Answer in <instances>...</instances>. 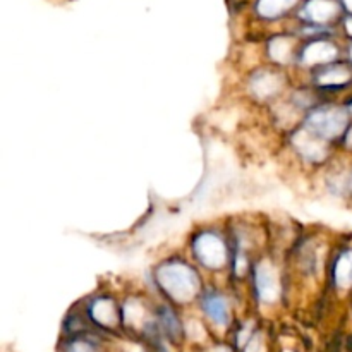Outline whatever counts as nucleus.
Instances as JSON below:
<instances>
[{
	"mask_svg": "<svg viewBox=\"0 0 352 352\" xmlns=\"http://www.w3.org/2000/svg\"><path fill=\"white\" fill-rule=\"evenodd\" d=\"M347 117L342 110L336 107H323V109L315 110L306 120V129L311 131L322 140H333L340 136L346 129Z\"/></svg>",
	"mask_w": 352,
	"mask_h": 352,
	"instance_id": "2",
	"label": "nucleus"
},
{
	"mask_svg": "<svg viewBox=\"0 0 352 352\" xmlns=\"http://www.w3.org/2000/svg\"><path fill=\"white\" fill-rule=\"evenodd\" d=\"M158 282L162 289L179 302H188L198 291V277L195 270L181 261H170L158 270Z\"/></svg>",
	"mask_w": 352,
	"mask_h": 352,
	"instance_id": "1",
	"label": "nucleus"
},
{
	"mask_svg": "<svg viewBox=\"0 0 352 352\" xmlns=\"http://www.w3.org/2000/svg\"><path fill=\"white\" fill-rule=\"evenodd\" d=\"M160 320H162V325H164V330L168 333V336H172V337L177 336V333H179V323H177V320H175L174 313H172L170 309H167V308L162 309Z\"/></svg>",
	"mask_w": 352,
	"mask_h": 352,
	"instance_id": "11",
	"label": "nucleus"
},
{
	"mask_svg": "<svg viewBox=\"0 0 352 352\" xmlns=\"http://www.w3.org/2000/svg\"><path fill=\"white\" fill-rule=\"evenodd\" d=\"M346 28H347V31H349V34H352V17H349V19H347Z\"/></svg>",
	"mask_w": 352,
	"mask_h": 352,
	"instance_id": "13",
	"label": "nucleus"
},
{
	"mask_svg": "<svg viewBox=\"0 0 352 352\" xmlns=\"http://www.w3.org/2000/svg\"><path fill=\"white\" fill-rule=\"evenodd\" d=\"M333 277H336L337 285H340V287L352 285V251H347L337 260Z\"/></svg>",
	"mask_w": 352,
	"mask_h": 352,
	"instance_id": "9",
	"label": "nucleus"
},
{
	"mask_svg": "<svg viewBox=\"0 0 352 352\" xmlns=\"http://www.w3.org/2000/svg\"><path fill=\"white\" fill-rule=\"evenodd\" d=\"M256 287L260 292V298L263 301H274L277 296V282L274 278V272L268 265H260L256 270Z\"/></svg>",
	"mask_w": 352,
	"mask_h": 352,
	"instance_id": "5",
	"label": "nucleus"
},
{
	"mask_svg": "<svg viewBox=\"0 0 352 352\" xmlns=\"http://www.w3.org/2000/svg\"><path fill=\"white\" fill-rule=\"evenodd\" d=\"M351 57H352V48H351Z\"/></svg>",
	"mask_w": 352,
	"mask_h": 352,
	"instance_id": "15",
	"label": "nucleus"
},
{
	"mask_svg": "<svg viewBox=\"0 0 352 352\" xmlns=\"http://www.w3.org/2000/svg\"><path fill=\"white\" fill-rule=\"evenodd\" d=\"M305 14L315 23H327L337 14V6L332 0H309L306 3Z\"/></svg>",
	"mask_w": 352,
	"mask_h": 352,
	"instance_id": "6",
	"label": "nucleus"
},
{
	"mask_svg": "<svg viewBox=\"0 0 352 352\" xmlns=\"http://www.w3.org/2000/svg\"><path fill=\"white\" fill-rule=\"evenodd\" d=\"M71 352H96L88 340H76L71 346Z\"/></svg>",
	"mask_w": 352,
	"mask_h": 352,
	"instance_id": "12",
	"label": "nucleus"
},
{
	"mask_svg": "<svg viewBox=\"0 0 352 352\" xmlns=\"http://www.w3.org/2000/svg\"><path fill=\"white\" fill-rule=\"evenodd\" d=\"M344 6H346L347 9H349L352 12V0H344Z\"/></svg>",
	"mask_w": 352,
	"mask_h": 352,
	"instance_id": "14",
	"label": "nucleus"
},
{
	"mask_svg": "<svg viewBox=\"0 0 352 352\" xmlns=\"http://www.w3.org/2000/svg\"><path fill=\"white\" fill-rule=\"evenodd\" d=\"M203 309L206 315L217 323V325H227L229 323V305L226 299L217 292H210L203 299Z\"/></svg>",
	"mask_w": 352,
	"mask_h": 352,
	"instance_id": "4",
	"label": "nucleus"
},
{
	"mask_svg": "<svg viewBox=\"0 0 352 352\" xmlns=\"http://www.w3.org/2000/svg\"><path fill=\"white\" fill-rule=\"evenodd\" d=\"M195 253L198 260L203 265L210 268L222 267L226 261V246L222 241L215 236V234H203V236L196 237L195 241Z\"/></svg>",
	"mask_w": 352,
	"mask_h": 352,
	"instance_id": "3",
	"label": "nucleus"
},
{
	"mask_svg": "<svg viewBox=\"0 0 352 352\" xmlns=\"http://www.w3.org/2000/svg\"><path fill=\"white\" fill-rule=\"evenodd\" d=\"M336 55L337 50L332 43H329V41H315V43H311L306 48L305 54H302V58L308 64H315V62L320 64V62L332 60Z\"/></svg>",
	"mask_w": 352,
	"mask_h": 352,
	"instance_id": "7",
	"label": "nucleus"
},
{
	"mask_svg": "<svg viewBox=\"0 0 352 352\" xmlns=\"http://www.w3.org/2000/svg\"><path fill=\"white\" fill-rule=\"evenodd\" d=\"M296 0H260L258 2V10L263 17H277L284 14L285 10L291 9Z\"/></svg>",
	"mask_w": 352,
	"mask_h": 352,
	"instance_id": "10",
	"label": "nucleus"
},
{
	"mask_svg": "<svg viewBox=\"0 0 352 352\" xmlns=\"http://www.w3.org/2000/svg\"><path fill=\"white\" fill-rule=\"evenodd\" d=\"M351 79L349 69L344 65H330L323 67L318 74V82L322 86H340Z\"/></svg>",
	"mask_w": 352,
	"mask_h": 352,
	"instance_id": "8",
	"label": "nucleus"
}]
</instances>
